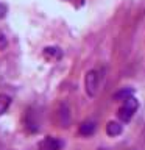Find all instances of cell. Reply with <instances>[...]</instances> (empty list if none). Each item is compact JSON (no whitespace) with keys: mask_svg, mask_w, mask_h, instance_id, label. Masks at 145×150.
Wrapping results in <instances>:
<instances>
[{"mask_svg":"<svg viewBox=\"0 0 145 150\" xmlns=\"http://www.w3.org/2000/svg\"><path fill=\"white\" fill-rule=\"evenodd\" d=\"M25 127L28 128V131H31V133H36L37 130H39V122L34 119V112L31 110L27 112L25 116Z\"/></svg>","mask_w":145,"mask_h":150,"instance_id":"5b68a950","label":"cell"},{"mask_svg":"<svg viewBox=\"0 0 145 150\" xmlns=\"http://www.w3.org/2000/svg\"><path fill=\"white\" fill-rule=\"evenodd\" d=\"M98 150H106V149H98Z\"/></svg>","mask_w":145,"mask_h":150,"instance_id":"4fadbf2b","label":"cell"},{"mask_svg":"<svg viewBox=\"0 0 145 150\" xmlns=\"http://www.w3.org/2000/svg\"><path fill=\"white\" fill-rule=\"evenodd\" d=\"M61 149H63V142L56 138H51V136L44 138L37 145V150H61Z\"/></svg>","mask_w":145,"mask_h":150,"instance_id":"3957f363","label":"cell"},{"mask_svg":"<svg viewBox=\"0 0 145 150\" xmlns=\"http://www.w3.org/2000/svg\"><path fill=\"white\" fill-rule=\"evenodd\" d=\"M133 92H134L133 89H122V91L114 94V98H115V100H125L126 97L133 96Z\"/></svg>","mask_w":145,"mask_h":150,"instance_id":"30bf717a","label":"cell"},{"mask_svg":"<svg viewBox=\"0 0 145 150\" xmlns=\"http://www.w3.org/2000/svg\"><path fill=\"white\" fill-rule=\"evenodd\" d=\"M11 105V97L8 94H0V116H3Z\"/></svg>","mask_w":145,"mask_h":150,"instance_id":"9c48e42d","label":"cell"},{"mask_svg":"<svg viewBox=\"0 0 145 150\" xmlns=\"http://www.w3.org/2000/svg\"><path fill=\"white\" fill-rule=\"evenodd\" d=\"M6 47H8L6 38H5V35H2V33H0V50H5Z\"/></svg>","mask_w":145,"mask_h":150,"instance_id":"8fae6325","label":"cell"},{"mask_svg":"<svg viewBox=\"0 0 145 150\" xmlns=\"http://www.w3.org/2000/svg\"><path fill=\"white\" fill-rule=\"evenodd\" d=\"M56 116H58L59 127H69V124H70V110H69L67 103H63V105L59 106Z\"/></svg>","mask_w":145,"mask_h":150,"instance_id":"277c9868","label":"cell"},{"mask_svg":"<svg viewBox=\"0 0 145 150\" xmlns=\"http://www.w3.org/2000/svg\"><path fill=\"white\" fill-rule=\"evenodd\" d=\"M98 84H100V78H98L97 70H89L84 77V86H86V94L89 97H95L98 91Z\"/></svg>","mask_w":145,"mask_h":150,"instance_id":"7a4b0ae2","label":"cell"},{"mask_svg":"<svg viewBox=\"0 0 145 150\" xmlns=\"http://www.w3.org/2000/svg\"><path fill=\"white\" fill-rule=\"evenodd\" d=\"M137 108H139V102H137V98L133 97V96H130V97H126L125 98V103H123V106L119 110V119L122 122H128L131 117L134 116V112L137 111Z\"/></svg>","mask_w":145,"mask_h":150,"instance_id":"6da1fadb","label":"cell"},{"mask_svg":"<svg viewBox=\"0 0 145 150\" xmlns=\"http://www.w3.org/2000/svg\"><path fill=\"white\" fill-rule=\"evenodd\" d=\"M122 130H123V127H122L119 122H114V120H111V122H108V125H106V133L109 134V136H119L122 133Z\"/></svg>","mask_w":145,"mask_h":150,"instance_id":"ba28073f","label":"cell"},{"mask_svg":"<svg viewBox=\"0 0 145 150\" xmlns=\"http://www.w3.org/2000/svg\"><path fill=\"white\" fill-rule=\"evenodd\" d=\"M61 56H63V50L59 47H45L44 49V58L45 59L55 61V59H59Z\"/></svg>","mask_w":145,"mask_h":150,"instance_id":"52a82bcc","label":"cell"},{"mask_svg":"<svg viewBox=\"0 0 145 150\" xmlns=\"http://www.w3.org/2000/svg\"><path fill=\"white\" fill-rule=\"evenodd\" d=\"M95 128H97V125H95V122L94 120H86V122H83L81 125H80V134L81 136H92L94 133H95Z\"/></svg>","mask_w":145,"mask_h":150,"instance_id":"8992f818","label":"cell"},{"mask_svg":"<svg viewBox=\"0 0 145 150\" xmlns=\"http://www.w3.org/2000/svg\"><path fill=\"white\" fill-rule=\"evenodd\" d=\"M6 13H8V8H6V5L0 2V19H3L5 16H6Z\"/></svg>","mask_w":145,"mask_h":150,"instance_id":"7c38bea8","label":"cell"}]
</instances>
